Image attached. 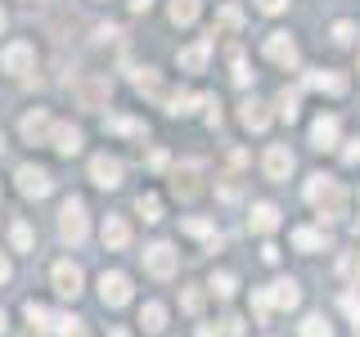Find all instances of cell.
Masks as SVG:
<instances>
[{"label": "cell", "instance_id": "43", "mask_svg": "<svg viewBox=\"0 0 360 337\" xmlns=\"http://www.w3.org/2000/svg\"><path fill=\"white\" fill-rule=\"evenodd\" d=\"M221 333H230V337H243V319L239 315H230V319H225V329Z\"/></svg>", "mask_w": 360, "mask_h": 337}, {"label": "cell", "instance_id": "39", "mask_svg": "<svg viewBox=\"0 0 360 337\" xmlns=\"http://www.w3.org/2000/svg\"><path fill=\"white\" fill-rule=\"evenodd\" d=\"M333 41L338 45H352L356 41V22H333Z\"/></svg>", "mask_w": 360, "mask_h": 337}, {"label": "cell", "instance_id": "30", "mask_svg": "<svg viewBox=\"0 0 360 337\" xmlns=\"http://www.w3.org/2000/svg\"><path fill=\"white\" fill-rule=\"evenodd\" d=\"M292 243H297L302 252H320V247L329 243V239H324L320 230H292Z\"/></svg>", "mask_w": 360, "mask_h": 337}, {"label": "cell", "instance_id": "29", "mask_svg": "<svg viewBox=\"0 0 360 337\" xmlns=\"http://www.w3.org/2000/svg\"><path fill=\"white\" fill-rule=\"evenodd\" d=\"M135 90H140V95H153V99H162V81L153 77V67H140V72H135Z\"/></svg>", "mask_w": 360, "mask_h": 337}, {"label": "cell", "instance_id": "44", "mask_svg": "<svg viewBox=\"0 0 360 337\" xmlns=\"http://www.w3.org/2000/svg\"><path fill=\"white\" fill-rule=\"evenodd\" d=\"M284 5H288V0H257V9H266V14H279Z\"/></svg>", "mask_w": 360, "mask_h": 337}, {"label": "cell", "instance_id": "16", "mask_svg": "<svg viewBox=\"0 0 360 337\" xmlns=\"http://www.w3.org/2000/svg\"><path fill=\"white\" fill-rule=\"evenodd\" d=\"M248 230L252 234H275L279 230V207L275 202H257L252 216H248Z\"/></svg>", "mask_w": 360, "mask_h": 337}, {"label": "cell", "instance_id": "51", "mask_svg": "<svg viewBox=\"0 0 360 337\" xmlns=\"http://www.w3.org/2000/svg\"><path fill=\"white\" fill-rule=\"evenodd\" d=\"M0 337H5V310H0Z\"/></svg>", "mask_w": 360, "mask_h": 337}, {"label": "cell", "instance_id": "13", "mask_svg": "<svg viewBox=\"0 0 360 337\" xmlns=\"http://www.w3.org/2000/svg\"><path fill=\"white\" fill-rule=\"evenodd\" d=\"M202 162H185V166H176V180H172V189L180 198H198L202 194Z\"/></svg>", "mask_w": 360, "mask_h": 337}, {"label": "cell", "instance_id": "40", "mask_svg": "<svg viewBox=\"0 0 360 337\" xmlns=\"http://www.w3.org/2000/svg\"><path fill=\"white\" fill-rule=\"evenodd\" d=\"M180 306H185L189 315H198V306H202V292H198V288H185V292H180Z\"/></svg>", "mask_w": 360, "mask_h": 337}, {"label": "cell", "instance_id": "28", "mask_svg": "<svg viewBox=\"0 0 360 337\" xmlns=\"http://www.w3.org/2000/svg\"><path fill=\"white\" fill-rule=\"evenodd\" d=\"M297 104H302V95H297V90H279L275 108H279V117H284V121H297Z\"/></svg>", "mask_w": 360, "mask_h": 337}, {"label": "cell", "instance_id": "14", "mask_svg": "<svg viewBox=\"0 0 360 337\" xmlns=\"http://www.w3.org/2000/svg\"><path fill=\"white\" fill-rule=\"evenodd\" d=\"M50 144H54V153L72 157V153H82V131H77L72 121H59V126L50 131Z\"/></svg>", "mask_w": 360, "mask_h": 337}, {"label": "cell", "instance_id": "34", "mask_svg": "<svg viewBox=\"0 0 360 337\" xmlns=\"http://www.w3.org/2000/svg\"><path fill=\"white\" fill-rule=\"evenodd\" d=\"M252 310H257V319H270V310H275V301H270V288H257V292H252Z\"/></svg>", "mask_w": 360, "mask_h": 337}, {"label": "cell", "instance_id": "47", "mask_svg": "<svg viewBox=\"0 0 360 337\" xmlns=\"http://www.w3.org/2000/svg\"><path fill=\"white\" fill-rule=\"evenodd\" d=\"M9 279H14V265H9L5 256H0V284H9Z\"/></svg>", "mask_w": 360, "mask_h": 337}, {"label": "cell", "instance_id": "41", "mask_svg": "<svg viewBox=\"0 0 360 337\" xmlns=\"http://www.w3.org/2000/svg\"><path fill=\"white\" fill-rule=\"evenodd\" d=\"M234 86H252V72H248V63L239 59V50H234Z\"/></svg>", "mask_w": 360, "mask_h": 337}, {"label": "cell", "instance_id": "33", "mask_svg": "<svg viewBox=\"0 0 360 337\" xmlns=\"http://www.w3.org/2000/svg\"><path fill=\"white\" fill-rule=\"evenodd\" d=\"M234 288H239V284H234V275H230V270L212 275V292H217V297H234Z\"/></svg>", "mask_w": 360, "mask_h": 337}, {"label": "cell", "instance_id": "10", "mask_svg": "<svg viewBox=\"0 0 360 337\" xmlns=\"http://www.w3.org/2000/svg\"><path fill=\"white\" fill-rule=\"evenodd\" d=\"M262 171L270 180H288L292 176V153H288V144H270L266 157H262Z\"/></svg>", "mask_w": 360, "mask_h": 337}, {"label": "cell", "instance_id": "37", "mask_svg": "<svg viewBox=\"0 0 360 337\" xmlns=\"http://www.w3.org/2000/svg\"><path fill=\"white\" fill-rule=\"evenodd\" d=\"M217 22H221V27H230V32H234V27H243V9H234V5H225V9H221V14H217Z\"/></svg>", "mask_w": 360, "mask_h": 337}, {"label": "cell", "instance_id": "17", "mask_svg": "<svg viewBox=\"0 0 360 337\" xmlns=\"http://www.w3.org/2000/svg\"><path fill=\"white\" fill-rule=\"evenodd\" d=\"M162 99H167V112H172V117H185V112H194V108H212L207 95H189V90H180V95H162Z\"/></svg>", "mask_w": 360, "mask_h": 337}, {"label": "cell", "instance_id": "6", "mask_svg": "<svg viewBox=\"0 0 360 337\" xmlns=\"http://www.w3.org/2000/svg\"><path fill=\"white\" fill-rule=\"evenodd\" d=\"M18 194L22 198H45V194H50V189H54V180H50V171H45V166H18Z\"/></svg>", "mask_w": 360, "mask_h": 337}, {"label": "cell", "instance_id": "53", "mask_svg": "<svg viewBox=\"0 0 360 337\" xmlns=\"http://www.w3.org/2000/svg\"><path fill=\"white\" fill-rule=\"evenodd\" d=\"M0 153H5V135H0Z\"/></svg>", "mask_w": 360, "mask_h": 337}, {"label": "cell", "instance_id": "24", "mask_svg": "<svg viewBox=\"0 0 360 337\" xmlns=\"http://www.w3.org/2000/svg\"><path fill=\"white\" fill-rule=\"evenodd\" d=\"M198 0H172V5H167V14H172V22H176V27H189V22H194L198 18Z\"/></svg>", "mask_w": 360, "mask_h": 337}, {"label": "cell", "instance_id": "35", "mask_svg": "<svg viewBox=\"0 0 360 337\" xmlns=\"http://www.w3.org/2000/svg\"><path fill=\"white\" fill-rule=\"evenodd\" d=\"M108 131H122V135H144L149 126H144V121H131V117H108Z\"/></svg>", "mask_w": 360, "mask_h": 337}, {"label": "cell", "instance_id": "8", "mask_svg": "<svg viewBox=\"0 0 360 337\" xmlns=\"http://www.w3.org/2000/svg\"><path fill=\"white\" fill-rule=\"evenodd\" d=\"M32 63H37V50H32L27 41H9L5 50H0V67H5V72H14V77L32 72Z\"/></svg>", "mask_w": 360, "mask_h": 337}, {"label": "cell", "instance_id": "46", "mask_svg": "<svg viewBox=\"0 0 360 337\" xmlns=\"http://www.w3.org/2000/svg\"><path fill=\"white\" fill-rule=\"evenodd\" d=\"M149 166H153V171H162V166H167V153H162V149L149 153Z\"/></svg>", "mask_w": 360, "mask_h": 337}, {"label": "cell", "instance_id": "12", "mask_svg": "<svg viewBox=\"0 0 360 337\" xmlns=\"http://www.w3.org/2000/svg\"><path fill=\"white\" fill-rule=\"evenodd\" d=\"M90 180H95L99 189H117L122 185V162H117V157H108V153H99L95 162H90Z\"/></svg>", "mask_w": 360, "mask_h": 337}, {"label": "cell", "instance_id": "52", "mask_svg": "<svg viewBox=\"0 0 360 337\" xmlns=\"http://www.w3.org/2000/svg\"><path fill=\"white\" fill-rule=\"evenodd\" d=\"M0 32H5V9H0Z\"/></svg>", "mask_w": 360, "mask_h": 337}, {"label": "cell", "instance_id": "7", "mask_svg": "<svg viewBox=\"0 0 360 337\" xmlns=\"http://www.w3.org/2000/svg\"><path fill=\"white\" fill-rule=\"evenodd\" d=\"M176 252H172V243H149L144 247V270H149L153 279H172L176 275Z\"/></svg>", "mask_w": 360, "mask_h": 337}, {"label": "cell", "instance_id": "50", "mask_svg": "<svg viewBox=\"0 0 360 337\" xmlns=\"http://www.w3.org/2000/svg\"><path fill=\"white\" fill-rule=\"evenodd\" d=\"M108 337H131V333H127V329H112V333H108Z\"/></svg>", "mask_w": 360, "mask_h": 337}, {"label": "cell", "instance_id": "48", "mask_svg": "<svg viewBox=\"0 0 360 337\" xmlns=\"http://www.w3.org/2000/svg\"><path fill=\"white\" fill-rule=\"evenodd\" d=\"M198 337H221V329H212V324H198Z\"/></svg>", "mask_w": 360, "mask_h": 337}, {"label": "cell", "instance_id": "26", "mask_svg": "<svg viewBox=\"0 0 360 337\" xmlns=\"http://www.w3.org/2000/svg\"><path fill=\"white\" fill-rule=\"evenodd\" d=\"M140 324H144V333H162L167 329V310L158 306V301H149V306L140 310Z\"/></svg>", "mask_w": 360, "mask_h": 337}, {"label": "cell", "instance_id": "1", "mask_svg": "<svg viewBox=\"0 0 360 337\" xmlns=\"http://www.w3.org/2000/svg\"><path fill=\"white\" fill-rule=\"evenodd\" d=\"M307 202L315 211H320V220H342V211H347V194H342V185H338L333 176H311L307 180Z\"/></svg>", "mask_w": 360, "mask_h": 337}, {"label": "cell", "instance_id": "23", "mask_svg": "<svg viewBox=\"0 0 360 337\" xmlns=\"http://www.w3.org/2000/svg\"><path fill=\"white\" fill-rule=\"evenodd\" d=\"M307 86L311 90H329V95H342L347 77H338V72H307Z\"/></svg>", "mask_w": 360, "mask_h": 337}, {"label": "cell", "instance_id": "19", "mask_svg": "<svg viewBox=\"0 0 360 337\" xmlns=\"http://www.w3.org/2000/svg\"><path fill=\"white\" fill-rule=\"evenodd\" d=\"M99 234H104V247H112V252L131 243V225L122 216H104V230H99Z\"/></svg>", "mask_w": 360, "mask_h": 337}, {"label": "cell", "instance_id": "32", "mask_svg": "<svg viewBox=\"0 0 360 337\" xmlns=\"http://www.w3.org/2000/svg\"><path fill=\"white\" fill-rule=\"evenodd\" d=\"M185 234H194V239H217V225L212 220H198V216H189L185 225H180Z\"/></svg>", "mask_w": 360, "mask_h": 337}, {"label": "cell", "instance_id": "20", "mask_svg": "<svg viewBox=\"0 0 360 337\" xmlns=\"http://www.w3.org/2000/svg\"><path fill=\"white\" fill-rule=\"evenodd\" d=\"M27 319H32V333H41V337L59 333V315H50L41 301H27Z\"/></svg>", "mask_w": 360, "mask_h": 337}, {"label": "cell", "instance_id": "36", "mask_svg": "<svg viewBox=\"0 0 360 337\" xmlns=\"http://www.w3.org/2000/svg\"><path fill=\"white\" fill-rule=\"evenodd\" d=\"M338 270H342V279H356L360 284V252H347L342 261H338Z\"/></svg>", "mask_w": 360, "mask_h": 337}, {"label": "cell", "instance_id": "42", "mask_svg": "<svg viewBox=\"0 0 360 337\" xmlns=\"http://www.w3.org/2000/svg\"><path fill=\"white\" fill-rule=\"evenodd\" d=\"M342 310L352 315V324L360 329V297H356V292H347V297H342Z\"/></svg>", "mask_w": 360, "mask_h": 337}, {"label": "cell", "instance_id": "27", "mask_svg": "<svg viewBox=\"0 0 360 337\" xmlns=\"http://www.w3.org/2000/svg\"><path fill=\"white\" fill-rule=\"evenodd\" d=\"M135 211H140L149 225L162 220V198H158V194H140V198H135Z\"/></svg>", "mask_w": 360, "mask_h": 337}, {"label": "cell", "instance_id": "3", "mask_svg": "<svg viewBox=\"0 0 360 337\" xmlns=\"http://www.w3.org/2000/svg\"><path fill=\"white\" fill-rule=\"evenodd\" d=\"M72 95H77V104L99 108V104H108L112 81H108V77H99V72H86V77H77V81H72Z\"/></svg>", "mask_w": 360, "mask_h": 337}, {"label": "cell", "instance_id": "11", "mask_svg": "<svg viewBox=\"0 0 360 337\" xmlns=\"http://www.w3.org/2000/svg\"><path fill=\"white\" fill-rule=\"evenodd\" d=\"M50 131H54V121H50L45 108H32L27 117H22V140L27 144H50Z\"/></svg>", "mask_w": 360, "mask_h": 337}, {"label": "cell", "instance_id": "49", "mask_svg": "<svg viewBox=\"0 0 360 337\" xmlns=\"http://www.w3.org/2000/svg\"><path fill=\"white\" fill-rule=\"evenodd\" d=\"M127 5L135 9V14H144V9H149V5H153V0H127Z\"/></svg>", "mask_w": 360, "mask_h": 337}, {"label": "cell", "instance_id": "5", "mask_svg": "<svg viewBox=\"0 0 360 337\" xmlns=\"http://www.w3.org/2000/svg\"><path fill=\"white\" fill-rule=\"evenodd\" d=\"M266 59L279 63V67H297L302 50H297V41H292L288 32H270V37H266Z\"/></svg>", "mask_w": 360, "mask_h": 337}, {"label": "cell", "instance_id": "31", "mask_svg": "<svg viewBox=\"0 0 360 337\" xmlns=\"http://www.w3.org/2000/svg\"><path fill=\"white\" fill-rule=\"evenodd\" d=\"M302 337H333V329L324 324V315H307L302 319Z\"/></svg>", "mask_w": 360, "mask_h": 337}, {"label": "cell", "instance_id": "22", "mask_svg": "<svg viewBox=\"0 0 360 337\" xmlns=\"http://www.w3.org/2000/svg\"><path fill=\"white\" fill-rule=\"evenodd\" d=\"M270 301H275L279 310H292L302 301V292H297V284H292V279H279L275 288H270Z\"/></svg>", "mask_w": 360, "mask_h": 337}, {"label": "cell", "instance_id": "4", "mask_svg": "<svg viewBox=\"0 0 360 337\" xmlns=\"http://www.w3.org/2000/svg\"><path fill=\"white\" fill-rule=\"evenodd\" d=\"M99 301H104V306H127L131 301V279L122 275V270H104V275H99Z\"/></svg>", "mask_w": 360, "mask_h": 337}, {"label": "cell", "instance_id": "38", "mask_svg": "<svg viewBox=\"0 0 360 337\" xmlns=\"http://www.w3.org/2000/svg\"><path fill=\"white\" fill-rule=\"evenodd\" d=\"M59 333H63V337H90L86 324H82V319H68V315H59Z\"/></svg>", "mask_w": 360, "mask_h": 337}, {"label": "cell", "instance_id": "18", "mask_svg": "<svg viewBox=\"0 0 360 337\" xmlns=\"http://www.w3.org/2000/svg\"><path fill=\"white\" fill-rule=\"evenodd\" d=\"M239 121H243L248 131H266L270 126V112H266L262 99H243V104H239Z\"/></svg>", "mask_w": 360, "mask_h": 337}, {"label": "cell", "instance_id": "25", "mask_svg": "<svg viewBox=\"0 0 360 337\" xmlns=\"http://www.w3.org/2000/svg\"><path fill=\"white\" fill-rule=\"evenodd\" d=\"M9 243H14V252H32V243H37L32 225L27 220H14V225H9Z\"/></svg>", "mask_w": 360, "mask_h": 337}, {"label": "cell", "instance_id": "15", "mask_svg": "<svg viewBox=\"0 0 360 337\" xmlns=\"http://www.w3.org/2000/svg\"><path fill=\"white\" fill-rule=\"evenodd\" d=\"M338 131H342V126H338V117H333V112H329V117H315L311 121V149H333V144H338Z\"/></svg>", "mask_w": 360, "mask_h": 337}, {"label": "cell", "instance_id": "9", "mask_svg": "<svg viewBox=\"0 0 360 337\" xmlns=\"http://www.w3.org/2000/svg\"><path fill=\"white\" fill-rule=\"evenodd\" d=\"M82 284H86V275H82L77 261H59V265H54V292H59V297L77 301V297H82Z\"/></svg>", "mask_w": 360, "mask_h": 337}, {"label": "cell", "instance_id": "2", "mask_svg": "<svg viewBox=\"0 0 360 337\" xmlns=\"http://www.w3.org/2000/svg\"><path fill=\"white\" fill-rule=\"evenodd\" d=\"M86 202L82 198H63V207H59V234H63V243H86Z\"/></svg>", "mask_w": 360, "mask_h": 337}, {"label": "cell", "instance_id": "45", "mask_svg": "<svg viewBox=\"0 0 360 337\" xmlns=\"http://www.w3.org/2000/svg\"><path fill=\"white\" fill-rule=\"evenodd\" d=\"M342 157L356 166V162H360V140H352V144H347V149H342Z\"/></svg>", "mask_w": 360, "mask_h": 337}, {"label": "cell", "instance_id": "21", "mask_svg": "<svg viewBox=\"0 0 360 337\" xmlns=\"http://www.w3.org/2000/svg\"><path fill=\"white\" fill-rule=\"evenodd\" d=\"M207 54H212V41H198V45H189V50H180V67H185V72H202Z\"/></svg>", "mask_w": 360, "mask_h": 337}]
</instances>
